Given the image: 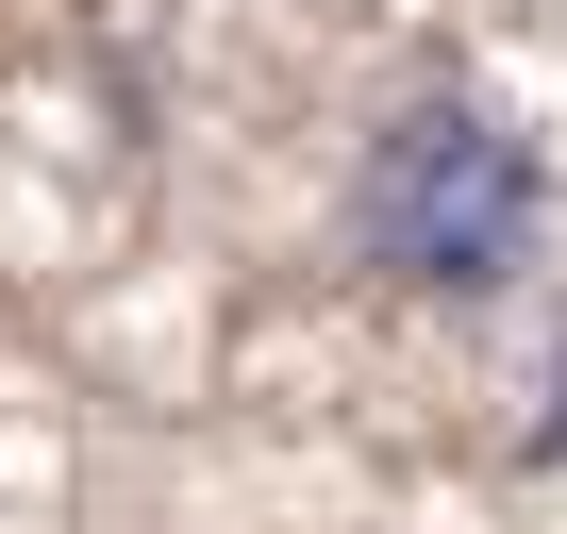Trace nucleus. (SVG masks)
Segmentation results:
<instances>
[{
	"label": "nucleus",
	"instance_id": "nucleus-1",
	"mask_svg": "<svg viewBox=\"0 0 567 534\" xmlns=\"http://www.w3.org/2000/svg\"><path fill=\"white\" fill-rule=\"evenodd\" d=\"M334 234L384 301H501L517 267L550 250V151L484 101V84H401L368 134H351V184H334Z\"/></svg>",
	"mask_w": 567,
	"mask_h": 534
}]
</instances>
